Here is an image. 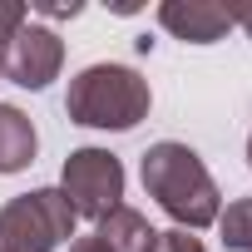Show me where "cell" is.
Masks as SVG:
<instances>
[{
	"instance_id": "4",
	"label": "cell",
	"mask_w": 252,
	"mask_h": 252,
	"mask_svg": "<svg viewBox=\"0 0 252 252\" xmlns=\"http://www.w3.org/2000/svg\"><path fill=\"white\" fill-rule=\"evenodd\" d=\"M60 193L69 198L74 218H109L124 203V163L109 149H74L60 168Z\"/></svg>"
},
{
	"instance_id": "9",
	"label": "cell",
	"mask_w": 252,
	"mask_h": 252,
	"mask_svg": "<svg viewBox=\"0 0 252 252\" xmlns=\"http://www.w3.org/2000/svg\"><path fill=\"white\" fill-rule=\"evenodd\" d=\"M218 232L227 252H252V198H232L227 213H218Z\"/></svg>"
},
{
	"instance_id": "7",
	"label": "cell",
	"mask_w": 252,
	"mask_h": 252,
	"mask_svg": "<svg viewBox=\"0 0 252 252\" xmlns=\"http://www.w3.org/2000/svg\"><path fill=\"white\" fill-rule=\"evenodd\" d=\"M35 149L40 139H35L30 114L15 104H0V173H25L35 163Z\"/></svg>"
},
{
	"instance_id": "2",
	"label": "cell",
	"mask_w": 252,
	"mask_h": 252,
	"mask_svg": "<svg viewBox=\"0 0 252 252\" xmlns=\"http://www.w3.org/2000/svg\"><path fill=\"white\" fill-rule=\"evenodd\" d=\"M149 109H154V89L129 64H89L69 79V94H64L69 124H84V129L129 134L149 119Z\"/></svg>"
},
{
	"instance_id": "8",
	"label": "cell",
	"mask_w": 252,
	"mask_h": 252,
	"mask_svg": "<svg viewBox=\"0 0 252 252\" xmlns=\"http://www.w3.org/2000/svg\"><path fill=\"white\" fill-rule=\"evenodd\" d=\"M94 237L109 252H154V242H158V232L149 227V218L139 208H129V203H119L109 218H99V232Z\"/></svg>"
},
{
	"instance_id": "12",
	"label": "cell",
	"mask_w": 252,
	"mask_h": 252,
	"mask_svg": "<svg viewBox=\"0 0 252 252\" xmlns=\"http://www.w3.org/2000/svg\"><path fill=\"white\" fill-rule=\"evenodd\" d=\"M69 252H109V247H104L99 237H74V242H69Z\"/></svg>"
},
{
	"instance_id": "5",
	"label": "cell",
	"mask_w": 252,
	"mask_h": 252,
	"mask_svg": "<svg viewBox=\"0 0 252 252\" xmlns=\"http://www.w3.org/2000/svg\"><path fill=\"white\" fill-rule=\"evenodd\" d=\"M60 64H64V40L50 25H30V20L0 50V79L20 89H50V79H60Z\"/></svg>"
},
{
	"instance_id": "1",
	"label": "cell",
	"mask_w": 252,
	"mask_h": 252,
	"mask_svg": "<svg viewBox=\"0 0 252 252\" xmlns=\"http://www.w3.org/2000/svg\"><path fill=\"white\" fill-rule=\"evenodd\" d=\"M144 188L183 232L213 227L222 213V193H218L213 173L203 168V158L188 144H173V139H163L144 154Z\"/></svg>"
},
{
	"instance_id": "13",
	"label": "cell",
	"mask_w": 252,
	"mask_h": 252,
	"mask_svg": "<svg viewBox=\"0 0 252 252\" xmlns=\"http://www.w3.org/2000/svg\"><path fill=\"white\" fill-rule=\"evenodd\" d=\"M232 15H237V25H242V30H247V40H252V10H232Z\"/></svg>"
},
{
	"instance_id": "10",
	"label": "cell",
	"mask_w": 252,
	"mask_h": 252,
	"mask_svg": "<svg viewBox=\"0 0 252 252\" xmlns=\"http://www.w3.org/2000/svg\"><path fill=\"white\" fill-rule=\"evenodd\" d=\"M25 20H30V10L20 5V0H0V50L10 45V35H15Z\"/></svg>"
},
{
	"instance_id": "14",
	"label": "cell",
	"mask_w": 252,
	"mask_h": 252,
	"mask_svg": "<svg viewBox=\"0 0 252 252\" xmlns=\"http://www.w3.org/2000/svg\"><path fill=\"white\" fill-rule=\"evenodd\" d=\"M247 168H252V139H247Z\"/></svg>"
},
{
	"instance_id": "3",
	"label": "cell",
	"mask_w": 252,
	"mask_h": 252,
	"mask_svg": "<svg viewBox=\"0 0 252 252\" xmlns=\"http://www.w3.org/2000/svg\"><path fill=\"white\" fill-rule=\"evenodd\" d=\"M74 208L60 188H35L0 208V252H55L74 237Z\"/></svg>"
},
{
	"instance_id": "11",
	"label": "cell",
	"mask_w": 252,
	"mask_h": 252,
	"mask_svg": "<svg viewBox=\"0 0 252 252\" xmlns=\"http://www.w3.org/2000/svg\"><path fill=\"white\" fill-rule=\"evenodd\" d=\"M154 252H208V247H203L193 232H183V227H168V232H158Z\"/></svg>"
},
{
	"instance_id": "6",
	"label": "cell",
	"mask_w": 252,
	"mask_h": 252,
	"mask_svg": "<svg viewBox=\"0 0 252 252\" xmlns=\"http://www.w3.org/2000/svg\"><path fill=\"white\" fill-rule=\"evenodd\" d=\"M158 25L173 40H183V45H218L237 25V15L227 5H213V0H163L158 5Z\"/></svg>"
}]
</instances>
